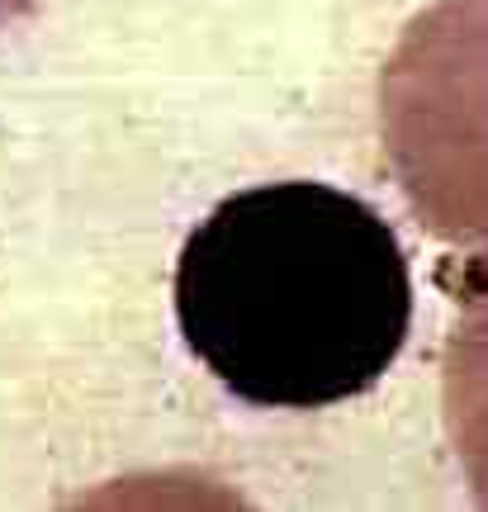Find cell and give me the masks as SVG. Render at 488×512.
<instances>
[{"label": "cell", "mask_w": 488, "mask_h": 512, "mask_svg": "<svg viewBox=\"0 0 488 512\" xmlns=\"http://www.w3.org/2000/svg\"><path fill=\"white\" fill-rule=\"evenodd\" d=\"M176 323L242 403L332 408L375 389L408 342V256L380 209L337 185H256L185 238Z\"/></svg>", "instance_id": "cell-1"}, {"label": "cell", "mask_w": 488, "mask_h": 512, "mask_svg": "<svg viewBox=\"0 0 488 512\" xmlns=\"http://www.w3.org/2000/svg\"><path fill=\"white\" fill-rule=\"evenodd\" d=\"M384 147L422 223L488 242V0H441L398 43Z\"/></svg>", "instance_id": "cell-2"}, {"label": "cell", "mask_w": 488, "mask_h": 512, "mask_svg": "<svg viewBox=\"0 0 488 512\" xmlns=\"http://www.w3.org/2000/svg\"><path fill=\"white\" fill-rule=\"evenodd\" d=\"M38 0H0V24H10V19H19V15H29Z\"/></svg>", "instance_id": "cell-3"}]
</instances>
